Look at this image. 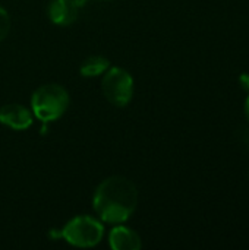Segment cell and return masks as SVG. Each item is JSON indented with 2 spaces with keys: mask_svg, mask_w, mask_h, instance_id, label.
I'll return each mask as SVG.
<instances>
[{
  "mask_svg": "<svg viewBox=\"0 0 249 250\" xmlns=\"http://www.w3.org/2000/svg\"><path fill=\"white\" fill-rule=\"evenodd\" d=\"M69 103V94L62 85L47 83L34 91L31 97V110L40 122L51 123L66 113Z\"/></svg>",
  "mask_w": 249,
  "mask_h": 250,
  "instance_id": "cell-2",
  "label": "cell"
},
{
  "mask_svg": "<svg viewBox=\"0 0 249 250\" xmlns=\"http://www.w3.org/2000/svg\"><path fill=\"white\" fill-rule=\"evenodd\" d=\"M101 82L103 94L109 103L116 107H125L131 103L134 95V78L122 67H112L104 72Z\"/></svg>",
  "mask_w": 249,
  "mask_h": 250,
  "instance_id": "cell-4",
  "label": "cell"
},
{
  "mask_svg": "<svg viewBox=\"0 0 249 250\" xmlns=\"http://www.w3.org/2000/svg\"><path fill=\"white\" fill-rule=\"evenodd\" d=\"M138 205V189L135 183L122 176L103 180L94 193L92 208L101 221L122 224L128 221Z\"/></svg>",
  "mask_w": 249,
  "mask_h": 250,
  "instance_id": "cell-1",
  "label": "cell"
},
{
  "mask_svg": "<svg viewBox=\"0 0 249 250\" xmlns=\"http://www.w3.org/2000/svg\"><path fill=\"white\" fill-rule=\"evenodd\" d=\"M47 125H48V123H43V129H41V135H47V132H48V127H47Z\"/></svg>",
  "mask_w": 249,
  "mask_h": 250,
  "instance_id": "cell-12",
  "label": "cell"
},
{
  "mask_svg": "<svg viewBox=\"0 0 249 250\" xmlns=\"http://www.w3.org/2000/svg\"><path fill=\"white\" fill-rule=\"evenodd\" d=\"M0 123L13 130H26L34 123V114L21 104H6L0 107Z\"/></svg>",
  "mask_w": 249,
  "mask_h": 250,
  "instance_id": "cell-5",
  "label": "cell"
},
{
  "mask_svg": "<svg viewBox=\"0 0 249 250\" xmlns=\"http://www.w3.org/2000/svg\"><path fill=\"white\" fill-rule=\"evenodd\" d=\"M104 236L103 224L88 215H78L68 221L60 230V237L75 248H92Z\"/></svg>",
  "mask_w": 249,
  "mask_h": 250,
  "instance_id": "cell-3",
  "label": "cell"
},
{
  "mask_svg": "<svg viewBox=\"0 0 249 250\" xmlns=\"http://www.w3.org/2000/svg\"><path fill=\"white\" fill-rule=\"evenodd\" d=\"M10 16L7 13V10L4 7L0 6V42L7 37L9 31H10Z\"/></svg>",
  "mask_w": 249,
  "mask_h": 250,
  "instance_id": "cell-9",
  "label": "cell"
},
{
  "mask_svg": "<svg viewBox=\"0 0 249 250\" xmlns=\"http://www.w3.org/2000/svg\"><path fill=\"white\" fill-rule=\"evenodd\" d=\"M245 113H247V117H248V120H249V94H248L247 101H245Z\"/></svg>",
  "mask_w": 249,
  "mask_h": 250,
  "instance_id": "cell-11",
  "label": "cell"
},
{
  "mask_svg": "<svg viewBox=\"0 0 249 250\" xmlns=\"http://www.w3.org/2000/svg\"><path fill=\"white\" fill-rule=\"evenodd\" d=\"M72 1H73L78 7H81V6H84V4H85V1H87V0H72Z\"/></svg>",
  "mask_w": 249,
  "mask_h": 250,
  "instance_id": "cell-13",
  "label": "cell"
},
{
  "mask_svg": "<svg viewBox=\"0 0 249 250\" xmlns=\"http://www.w3.org/2000/svg\"><path fill=\"white\" fill-rule=\"evenodd\" d=\"M247 146H248V149H249V138L247 139Z\"/></svg>",
  "mask_w": 249,
  "mask_h": 250,
  "instance_id": "cell-14",
  "label": "cell"
},
{
  "mask_svg": "<svg viewBox=\"0 0 249 250\" xmlns=\"http://www.w3.org/2000/svg\"><path fill=\"white\" fill-rule=\"evenodd\" d=\"M239 82H241V86L249 92V73H242L239 76Z\"/></svg>",
  "mask_w": 249,
  "mask_h": 250,
  "instance_id": "cell-10",
  "label": "cell"
},
{
  "mask_svg": "<svg viewBox=\"0 0 249 250\" xmlns=\"http://www.w3.org/2000/svg\"><path fill=\"white\" fill-rule=\"evenodd\" d=\"M109 245L113 250H138L141 249V237L131 229L116 224L109 233Z\"/></svg>",
  "mask_w": 249,
  "mask_h": 250,
  "instance_id": "cell-7",
  "label": "cell"
},
{
  "mask_svg": "<svg viewBox=\"0 0 249 250\" xmlns=\"http://www.w3.org/2000/svg\"><path fill=\"white\" fill-rule=\"evenodd\" d=\"M78 6L72 0H53L47 7L48 19L60 26L73 23L78 18Z\"/></svg>",
  "mask_w": 249,
  "mask_h": 250,
  "instance_id": "cell-6",
  "label": "cell"
},
{
  "mask_svg": "<svg viewBox=\"0 0 249 250\" xmlns=\"http://www.w3.org/2000/svg\"><path fill=\"white\" fill-rule=\"evenodd\" d=\"M109 66H110L109 59L103 56H90L81 63L79 73L84 78H95L103 75L109 69Z\"/></svg>",
  "mask_w": 249,
  "mask_h": 250,
  "instance_id": "cell-8",
  "label": "cell"
}]
</instances>
